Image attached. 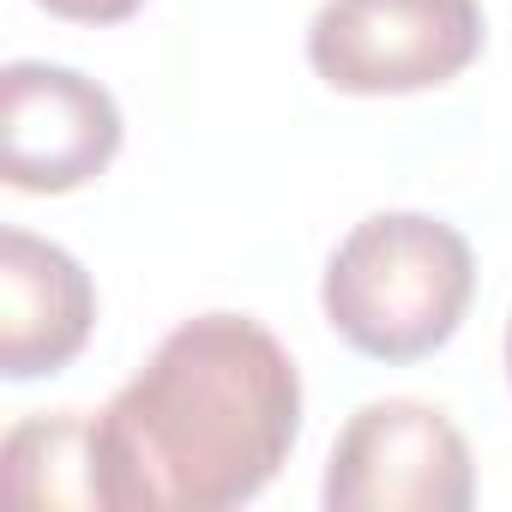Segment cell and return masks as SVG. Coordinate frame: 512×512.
<instances>
[{"label":"cell","mask_w":512,"mask_h":512,"mask_svg":"<svg viewBox=\"0 0 512 512\" xmlns=\"http://www.w3.org/2000/svg\"><path fill=\"white\" fill-rule=\"evenodd\" d=\"M302 434V374L247 314L181 320L97 410L109 512H229Z\"/></svg>","instance_id":"6da1fadb"},{"label":"cell","mask_w":512,"mask_h":512,"mask_svg":"<svg viewBox=\"0 0 512 512\" xmlns=\"http://www.w3.org/2000/svg\"><path fill=\"white\" fill-rule=\"evenodd\" d=\"M476 296L470 241L428 211H374L326 260V326L368 362H422L452 344Z\"/></svg>","instance_id":"7a4b0ae2"},{"label":"cell","mask_w":512,"mask_h":512,"mask_svg":"<svg viewBox=\"0 0 512 512\" xmlns=\"http://www.w3.org/2000/svg\"><path fill=\"white\" fill-rule=\"evenodd\" d=\"M482 43V0H326L308 25V67L344 97H410L452 85Z\"/></svg>","instance_id":"3957f363"},{"label":"cell","mask_w":512,"mask_h":512,"mask_svg":"<svg viewBox=\"0 0 512 512\" xmlns=\"http://www.w3.org/2000/svg\"><path fill=\"white\" fill-rule=\"evenodd\" d=\"M320 500L332 512H470L476 464L446 410L374 398L344 422Z\"/></svg>","instance_id":"277c9868"},{"label":"cell","mask_w":512,"mask_h":512,"mask_svg":"<svg viewBox=\"0 0 512 512\" xmlns=\"http://www.w3.org/2000/svg\"><path fill=\"white\" fill-rule=\"evenodd\" d=\"M121 151L115 97L55 61H13L0 73V175L19 193H73Z\"/></svg>","instance_id":"5b68a950"},{"label":"cell","mask_w":512,"mask_h":512,"mask_svg":"<svg viewBox=\"0 0 512 512\" xmlns=\"http://www.w3.org/2000/svg\"><path fill=\"white\" fill-rule=\"evenodd\" d=\"M91 326H97V290L73 253L31 229L0 235V374L7 380L61 374L91 344Z\"/></svg>","instance_id":"8992f818"},{"label":"cell","mask_w":512,"mask_h":512,"mask_svg":"<svg viewBox=\"0 0 512 512\" xmlns=\"http://www.w3.org/2000/svg\"><path fill=\"white\" fill-rule=\"evenodd\" d=\"M7 464V494L19 506H103V446H97V416L85 410H55L31 416L0 446Z\"/></svg>","instance_id":"52a82bcc"},{"label":"cell","mask_w":512,"mask_h":512,"mask_svg":"<svg viewBox=\"0 0 512 512\" xmlns=\"http://www.w3.org/2000/svg\"><path fill=\"white\" fill-rule=\"evenodd\" d=\"M37 7L67 19V25H121V19H133L145 7V0H37Z\"/></svg>","instance_id":"ba28073f"},{"label":"cell","mask_w":512,"mask_h":512,"mask_svg":"<svg viewBox=\"0 0 512 512\" xmlns=\"http://www.w3.org/2000/svg\"><path fill=\"white\" fill-rule=\"evenodd\" d=\"M506 374H512V326H506Z\"/></svg>","instance_id":"9c48e42d"}]
</instances>
